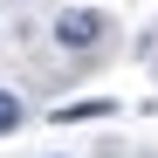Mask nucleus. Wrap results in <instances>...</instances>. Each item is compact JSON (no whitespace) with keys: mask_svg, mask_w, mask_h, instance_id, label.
<instances>
[{"mask_svg":"<svg viewBox=\"0 0 158 158\" xmlns=\"http://www.w3.org/2000/svg\"><path fill=\"white\" fill-rule=\"evenodd\" d=\"M103 35H110V21H103L96 7H62V14H55V41L76 48V55H83V48H96Z\"/></svg>","mask_w":158,"mask_h":158,"instance_id":"nucleus-1","label":"nucleus"},{"mask_svg":"<svg viewBox=\"0 0 158 158\" xmlns=\"http://www.w3.org/2000/svg\"><path fill=\"white\" fill-rule=\"evenodd\" d=\"M89 117H110V103L89 96V103H55V110H48V124H89Z\"/></svg>","mask_w":158,"mask_h":158,"instance_id":"nucleus-2","label":"nucleus"},{"mask_svg":"<svg viewBox=\"0 0 158 158\" xmlns=\"http://www.w3.org/2000/svg\"><path fill=\"white\" fill-rule=\"evenodd\" d=\"M21 117H28V110H21V96L0 89V138H7V131H21Z\"/></svg>","mask_w":158,"mask_h":158,"instance_id":"nucleus-3","label":"nucleus"}]
</instances>
